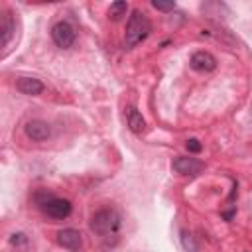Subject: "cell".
Instances as JSON below:
<instances>
[{"instance_id":"obj_14","label":"cell","mask_w":252,"mask_h":252,"mask_svg":"<svg viewBox=\"0 0 252 252\" xmlns=\"http://www.w3.org/2000/svg\"><path fill=\"white\" fill-rule=\"evenodd\" d=\"M10 244H12V246H16V248H26V244H28V236H26L24 233H14V234L10 236Z\"/></svg>"},{"instance_id":"obj_6","label":"cell","mask_w":252,"mask_h":252,"mask_svg":"<svg viewBox=\"0 0 252 252\" xmlns=\"http://www.w3.org/2000/svg\"><path fill=\"white\" fill-rule=\"evenodd\" d=\"M58 242H59V246L67 248L71 252H79L83 248V236L75 229H63V231H59L58 233Z\"/></svg>"},{"instance_id":"obj_3","label":"cell","mask_w":252,"mask_h":252,"mask_svg":"<svg viewBox=\"0 0 252 252\" xmlns=\"http://www.w3.org/2000/svg\"><path fill=\"white\" fill-rule=\"evenodd\" d=\"M91 231L98 236H109V234H115L120 227V215L115 211V209H100L97 211L93 217H91V223H89Z\"/></svg>"},{"instance_id":"obj_11","label":"cell","mask_w":252,"mask_h":252,"mask_svg":"<svg viewBox=\"0 0 252 252\" xmlns=\"http://www.w3.org/2000/svg\"><path fill=\"white\" fill-rule=\"evenodd\" d=\"M16 32V22L10 12H2V45L8 47L12 41V36Z\"/></svg>"},{"instance_id":"obj_9","label":"cell","mask_w":252,"mask_h":252,"mask_svg":"<svg viewBox=\"0 0 252 252\" xmlns=\"http://www.w3.org/2000/svg\"><path fill=\"white\" fill-rule=\"evenodd\" d=\"M16 89L20 93H24V95L36 97V95L43 93V83L39 79H36V77H20L18 83H16Z\"/></svg>"},{"instance_id":"obj_5","label":"cell","mask_w":252,"mask_h":252,"mask_svg":"<svg viewBox=\"0 0 252 252\" xmlns=\"http://www.w3.org/2000/svg\"><path fill=\"white\" fill-rule=\"evenodd\" d=\"M189 65L193 71H199V73H211L217 69V59L213 54L209 52H195L189 59Z\"/></svg>"},{"instance_id":"obj_7","label":"cell","mask_w":252,"mask_h":252,"mask_svg":"<svg viewBox=\"0 0 252 252\" xmlns=\"http://www.w3.org/2000/svg\"><path fill=\"white\" fill-rule=\"evenodd\" d=\"M24 132L30 140L34 142H43L49 138V134H52V128H49L47 122L43 120H30L26 126H24Z\"/></svg>"},{"instance_id":"obj_10","label":"cell","mask_w":252,"mask_h":252,"mask_svg":"<svg viewBox=\"0 0 252 252\" xmlns=\"http://www.w3.org/2000/svg\"><path fill=\"white\" fill-rule=\"evenodd\" d=\"M126 120H128V128L134 132V134H142L146 130V122L142 118V115L134 109V107H128L126 109Z\"/></svg>"},{"instance_id":"obj_8","label":"cell","mask_w":252,"mask_h":252,"mask_svg":"<svg viewBox=\"0 0 252 252\" xmlns=\"http://www.w3.org/2000/svg\"><path fill=\"white\" fill-rule=\"evenodd\" d=\"M172 168L177 172V174H183V175H195L203 170V162H199L197 158H185V156H179L174 160Z\"/></svg>"},{"instance_id":"obj_15","label":"cell","mask_w":252,"mask_h":252,"mask_svg":"<svg viewBox=\"0 0 252 252\" xmlns=\"http://www.w3.org/2000/svg\"><path fill=\"white\" fill-rule=\"evenodd\" d=\"M187 150H189V152L191 154H199L201 152V150H203V146H201V142L199 140H195V138H191V140H187Z\"/></svg>"},{"instance_id":"obj_13","label":"cell","mask_w":252,"mask_h":252,"mask_svg":"<svg viewBox=\"0 0 252 252\" xmlns=\"http://www.w3.org/2000/svg\"><path fill=\"white\" fill-rule=\"evenodd\" d=\"M181 242H183V248H185L187 252H197V250H199V246H197L195 238H193L187 231H183V233H181Z\"/></svg>"},{"instance_id":"obj_12","label":"cell","mask_w":252,"mask_h":252,"mask_svg":"<svg viewBox=\"0 0 252 252\" xmlns=\"http://www.w3.org/2000/svg\"><path fill=\"white\" fill-rule=\"evenodd\" d=\"M126 12H128V4L122 2V0H118V2H113L111 8H109V16L113 20H120L122 16H126Z\"/></svg>"},{"instance_id":"obj_2","label":"cell","mask_w":252,"mask_h":252,"mask_svg":"<svg viewBox=\"0 0 252 252\" xmlns=\"http://www.w3.org/2000/svg\"><path fill=\"white\" fill-rule=\"evenodd\" d=\"M150 32H152V24H150L148 16L140 10H134L132 16L128 18V24H126V32H124V43L126 47H134L138 43H142Z\"/></svg>"},{"instance_id":"obj_1","label":"cell","mask_w":252,"mask_h":252,"mask_svg":"<svg viewBox=\"0 0 252 252\" xmlns=\"http://www.w3.org/2000/svg\"><path fill=\"white\" fill-rule=\"evenodd\" d=\"M36 199V203L39 205V209L47 215V217H52V219H67L71 215V201L69 199H61V197H56L54 193H47V191H38L34 195Z\"/></svg>"},{"instance_id":"obj_16","label":"cell","mask_w":252,"mask_h":252,"mask_svg":"<svg viewBox=\"0 0 252 252\" xmlns=\"http://www.w3.org/2000/svg\"><path fill=\"white\" fill-rule=\"evenodd\" d=\"M152 6H154L156 10H162V12H172V10L175 8L174 2H152Z\"/></svg>"},{"instance_id":"obj_4","label":"cell","mask_w":252,"mask_h":252,"mask_svg":"<svg viewBox=\"0 0 252 252\" xmlns=\"http://www.w3.org/2000/svg\"><path fill=\"white\" fill-rule=\"evenodd\" d=\"M52 39H54V43H56L58 47L67 49V47H71V45L75 43V39H77L75 28H73L69 22L59 20V22H56V24L52 26Z\"/></svg>"}]
</instances>
